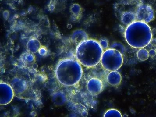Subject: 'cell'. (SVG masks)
<instances>
[{
    "label": "cell",
    "mask_w": 156,
    "mask_h": 117,
    "mask_svg": "<svg viewBox=\"0 0 156 117\" xmlns=\"http://www.w3.org/2000/svg\"><path fill=\"white\" fill-rule=\"evenodd\" d=\"M144 48L148 51L149 57L156 60V38H152L150 44Z\"/></svg>",
    "instance_id": "15"
},
{
    "label": "cell",
    "mask_w": 156,
    "mask_h": 117,
    "mask_svg": "<svg viewBox=\"0 0 156 117\" xmlns=\"http://www.w3.org/2000/svg\"><path fill=\"white\" fill-rule=\"evenodd\" d=\"M100 62L105 70L109 72L117 71L123 65V55L116 50L107 49L103 52Z\"/></svg>",
    "instance_id": "4"
},
{
    "label": "cell",
    "mask_w": 156,
    "mask_h": 117,
    "mask_svg": "<svg viewBox=\"0 0 156 117\" xmlns=\"http://www.w3.org/2000/svg\"><path fill=\"white\" fill-rule=\"evenodd\" d=\"M86 87L90 94L97 95L102 91L104 85L101 79L97 77H93L88 81Z\"/></svg>",
    "instance_id": "7"
},
{
    "label": "cell",
    "mask_w": 156,
    "mask_h": 117,
    "mask_svg": "<svg viewBox=\"0 0 156 117\" xmlns=\"http://www.w3.org/2000/svg\"><path fill=\"white\" fill-rule=\"evenodd\" d=\"M9 11L8 10H5L4 11L3 13V16L5 20L8 19L9 17Z\"/></svg>",
    "instance_id": "22"
},
{
    "label": "cell",
    "mask_w": 156,
    "mask_h": 117,
    "mask_svg": "<svg viewBox=\"0 0 156 117\" xmlns=\"http://www.w3.org/2000/svg\"><path fill=\"white\" fill-rule=\"evenodd\" d=\"M104 117H122V115L119 111L115 109H110L107 111L104 114Z\"/></svg>",
    "instance_id": "18"
},
{
    "label": "cell",
    "mask_w": 156,
    "mask_h": 117,
    "mask_svg": "<svg viewBox=\"0 0 156 117\" xmlns=\"http://www.w3.org/2000/svg\"><path fill=\"white\" fill-rule=\"evenodd\" d=\"M122 79V75L117 71L110 72L106 77L107 83L109 85L115 87L119 86L121 84Z\"/></svg>",
    "instance_id": "10"
},
{
    "label": "cell",
    "mask_w": 156,
    "mask_h": 117,
    "mask_svg": "<svg viewBox=\"0 0 156 117\" xmlns=\"http://www.w3.org/2000/svg\"><path fill=\"white\" fill-rule=\"evenodd\" d=\"M136 9L122 11L121 12L120 20L122 24L127 26L136 21Z\"/></svg>",
    "instance_id": "9"
},
{
    "label": "cell",
    "mask_w": 156,
    "mask_h": 117,
    "mask_svg": "<svg viewBox=\"0 0 156 117\" xmlns=\"http://www.w3.org/2000/svg\"><path fill=\"white\" fill-rule=\"evenodd\" d=\"M27 47L28 51L34 54L38 52L41 44L38 40L33 39L28 42Z\"/></svg>",
    "instance_id": "14"
},
{
    "label": "cell",
    "mask_w": 156,
    "mask_h": 117,
    "mask_svg": "<svg viewBox=\"0 0 156 117\" xmlns=\"http://www.w3.org/2000/svg\"><path fill=\"white\" fill-rule=\"evenodd\" d=\"M15 92L11 85L5 83L0 84V104L5 105L9 104L13 99Z\"/></svg>",
    "instance_id": "6"
},
{
    "label": "cell",
    "mask_w": 156,
    "mask_h": 117,
    "mask_svg": "<svg viewBox=\"0 0 156 117\" xmlns=\"http://www.w3.org/2000/svg\"><path fill=\"white\" fill-rule=\"evenodd\" d=\"M71 11L72 13L76 15L80 14L81 12V8L80 5L77 4H74L71 7Z\"/></svg>",
    "instance_id": "19"
},
{
    "label": "cell",
    "mask_w": 156,
    "mask_h": 117,
    "mask_svg": "<svg viewBox=\"0 0 156 117\" xmlns=\"http://www.w3.org/2000/svg\"><path fill=\"white\" fill-rule=\"evenodd\" d=\"M99 42L104 51L107 50L109 46V43H108V40L106 38L101 39Z\"/></svg>",
    "instance_id": "20"
},
{
    "label": "cell",
    "mask_w": 156,
    "mask_h": 117,
    "mask_svg": "<svg viewBox=\"0 0 156 117\" xmlns=\"http://www.w3.org/2000/svg\"><path fill=\"white\" fill-rule=\"evenodd\" d=\"M11 85L16 95H21L27 91L28 85L24 79L20 78H15L11 82Z\"/></svg>",
    "instance_id": "8"
},
{
    "label": "cell",
    "mask_w": 156,
    "mask_h": 117,
    "mask_svg": "<svg viewBox=\"0 0 156 117\" xmlns=\"http://www.w3.org/2000/svg\"><path fill=\"white\" fill-rule=\"evenodd\" d=\"M138 58L142 61H144L148 59L149 58V51L145 48L139 49L136 54Z\"/></svg>",
    "instance_id": "16"
},
{
    "label": "cell",
    "mask_w": 156,
    "mask_h": 117,
    "mask_svg": "<svg viewBox=\"0 0 156 117\" xmlns=\"http://www.w3.org/2000/svg\"><path fill=\"white\" fill-rule=\"evenodd\" d=\"M38 52L40 55H41V56H45L47 54V48L45 47L41 46V48L39 50Z\"/></svg>",
    "instance_id": "21"
},
{
    "label": "cell",
    "mask_w": 156,
    "mask_h": 117,
    "mask_svg": "<svg viewBox=\"0 0 156 117\" xmlns=\"http://www.w3.org/2000/svg\"><path fill=\"white\" fill-rule=\"evenodd\" d=\"M83 72L81 64L77 59L66 58L60 61L57 65L55 75L61 84L72 86L79 83Z\"/></svg>",
    "instance_id": "1"
},
{
    "label": "cell",
    "mask_w": 156,
    "mask_h": 117,
    "mask_svg": "<svg viewBox=\"0 0 156 117\" xmlns=\"http://www.w3.org/2000/svg\"><path fill=\"white\" fill-rule=\"evenodd\" d=\"M125 37L131 47L140 49L145 48L150 44L153 35L151 27L147 23L136 21L127 26Z\"/></svg>",
    "instance_id": "2"
},
{
    "label": "cell",
    "mask_w": 156,
    "mask_h": 117,
    "mask_svg": "<svg viewBox=\"0 0 156 117\" xmlns=\"http://www.w3.org/2000/svg\"><path fill=\"white\" fill-rule=\"evenodd\" d=\"M53 102L55 105L61 106L66 103L67 99L65 93L61 91H57L54 93L52 96Z\"/></svg>",
    "instance_id": "13"
},
{
    "label": "cell",
    "mask_w": 156,
    "mask_h": 117,
    "mask_svg": "<svg viewBox=\"0 0 156 117\" xmlns=\"http://www.w3.org/2000/svg\"><path fill=\"white\" fill-rule=\"evenodd\" d=\"M110 48L114 49L119 51L121 53L123 54L125 51V46L122 43L119 42L115 41L110 46Z\"/></svg>",
    "instance_id": "17"
},
{
    "label": "cell",
    "mask_w": 156,
    "mask_h": 117,
    "mask_svg": "<svg viewBox=\"0 0 156 117\" xmlns=\"http://www.w3.org/2000/svg\"><path fill=\"white\" fill-rule=\"evenodd\" d=\"M71 38L72 42L77 46L83 41L89 39V37L84 30L82 29H78L73 32Z\"/></svg>",
    "instance_id": "11"
},
{
    "label": "cell",
    "mask_w": 156,
    "mask_h": 117,
    "mask_svg": "<svg viewBox=\"0 0 156 117\" xmlns=\"http://www.w3.org/2000/svg\"><path fill=\"white\" fill-rule=\"evenodd\" d=\"M103 52L104 50L98 41L94 39H88L76 47V57L81 65L92 67L100 63Z\"/></svg>",
    "instance_id": "3"
},
{
    "label": "cell",
    "mask_w": 156,
    "mask_h": 117,
    "mask_svg": "<svg viewBox=\"0 0 156 117\" xmlns=\"http://www.w3.org/2000/svg\"><path fill=\"white\" fill-rule=\"evenodd\" d=\"M20 59L22 63L27 66H32L36 62V57L34 54L29 51L22 54Z\"/></svg>",
    "instance_id": "12"
},
{
    "label": "cell",
    "mask_w": 156,
    "mask_h": 117,
    "mask_svg": "<svg viewBox=\"0 0 156 117\" xmlns=\"http://www.w3.org/2000/svg\"><path fill=\"white\" fill-rule=\"evenodd\" d=\"M136 21L149 23L154 19V9L147 4H139L136 7Z\"/></svg>",
    "instance_id": "5"
}]
</instances>
